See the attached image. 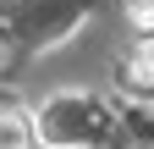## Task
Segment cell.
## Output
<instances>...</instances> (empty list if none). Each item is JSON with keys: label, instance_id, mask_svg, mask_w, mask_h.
Masks as SVG:
<instances>
[{"label": "cell", "instance_id": "cell-1", "mask_svg": "<svg viewBox=\"0 0 154 149\" xmlns=\"http://www.w3.org/2000/svg\"><path fill=\"white\" fill-rule=\"evenodd\" d=\"M0 149H33V122L22 110H0Z\"/></svg>", "mask_w": 154, "mask_h": 149}, {"label": "cell", "instance_id": "cell-2", "mask_svg": "<svg viewBox=\"0 0 154 149\" xmlns=\"http://www.w3.org/2000/svg\"><path fill=\"white\" fill-rule=\"evenodd\" d=\"M132 78H138V83H154V33H143L138 50H132Z\"/></svg>", "mask_w": 154, "mask_h": 149}, {"label": "cell", "instance_id": "cell-3", "mask_svg": "<svg viewBox=\"0 0 154 149\" xmlns=\"http://www.w3.org/2000/svg\"><path fill=\"white\" fill-rule=\"evenodd\" d=\"M121 6H127V17H132L143 33H154V0H121Z\"/></svg>", "mask_w": 154, "mask_h": 149}]
</instances>
